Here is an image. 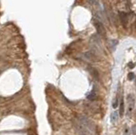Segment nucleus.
Masks as SVG:
<instances>
[{
  "label": "nucleus",
  "instance_id": "nucleus-7",
  "mask_svg": "<svg viewBox=\"0 0 136 135\" xmlns=\"http://www.w3.org/2000/svg\"><path fill=\"white\" fill-rule=\"evenodd\" d=\"M117 106H118V99H117V97H116L112 101V107L116 109V108H117Z\"/></svg>",
  "mask_w": 136,
  "mask_h": 135
},
{
  "label": "nucleus",
  "instance_id": "nucleus-10",
  "mask_svg": "<svg viewBox=\"0 0 136 135\" xmlns=\"http://www.w3.org/2000/svg\"><path fill=\"white\" fill-rule=\"evenodd\" d=\"M128 128H125V131H124V135H128Z\"/></svg>",
  "mask_w": 136,
  "mask_h": 135
},
{
  "label": "nucleus",
  "instance_id": "nucleus-6",
  "mask_svg": "<svg viewBox=\"0 0 136 135\" xmlns=\"http://www.w3.org/2000/svg\"><path fill=\"white\" fill-rule=\"evenodd\" d=\"M124 114V105H123V102H121L120 103V108H119V115L120 116H122Z\"/></svg>",
  "mask_w": 136,
  "mask_h": 135
},
{
  "label": "nucleus",
  "instance_id": "nucleus-3",
  "mask_svg": "<svg viewBox=\"0 0 136 135\" xmlns=\"http://www.w3.org/2000/svg\"><path fill=\"white\" fill-rule=\"evenodd\" d=\"M96 29H97V31L99 32V34H105L106 33V31L105 29H104L103 26H102V24H101L99 21H97V23H96Z\"/></svg>",
  "mask_w": 136,
  "mask_h": 135
},
{
  "label": "nucleus",
  "instance_id": "nucleus-8",
  "mask_svg": "<svg viewBox=\"0 0 136 135\" xmlns=\"http://www.w3.org/2000/svg\"><path fill=\"white\" fill-rule=\"evenodd\" d=\"M94 97H95V91H94V89L92 90V92L89 94V95L88 96V99H94Z\"/></svg>",
  "mask_w": 136,
  "mask_h": 135
},
{
  "label": "nucleus",
  "instance_id": "nucleus-9",
  "mask_svg": "<svg viewBox=\"0 0 136 135\" xmlns=\"http://www.w3.org/2000/svg\"><path fill=\"white\" fill-rule=\"evenodd\" d=\"M134 77H135V76H134V73H133V72L128 73V79L129 81H132V80H134Z\"/></svg>",
  "mask_w": 136,
  "mask_h": 135
},
{
  "label": "nucleus",
  "instance_id": "nucleus-4",
  "mask_svg": "<svg viewBox=\"0 0 136 135\" xmlns=\"http://www.w3.org/2000/svg\"><path fill=\"white\" fill-rule=\"evenodd\" d=\"M119 17H120V20L122 21V25H126L127 24V21H128V16L127 14L124 12H120L119 13Z\"/></svg>",
  "mask_w": 136,
  "mask_h": 135
},
{
  "label": "nucleus",
  "instance_id": "nucleus-2",
  "mask_svg": "<svg viewBox=\"0 0 136 135\" xmlns=\"http://www.w3.org/2000/svg\"><path fill=\"white\" fill-rule=\"evenodd\" d=\"M127 99H128V114L129 115L133 111V110H134L135 101H134V98L132 94H128Z\"/></svg>",
  "mask_w": 136,
  "mask_h": 135
},
{
  "label": "nucleus",
  "instance_id": "nucleus-5",
  "mask_svg": "<svg viewBox=\"0 0 136 135\" xmlns=\"http://www.w3.org/2000/svg\"><path fill=\"white\" fill-rule=\"evenodd\" d=\"M117 119H118V113L117 111L112 112L110 116V121H112V123H115L117 121Z\"/></svg>",
  "mask_w": 136,
  "mask_h": 135
},
{
  "label": "nucleus",
  "instance_id": "nucleus-1",
  "mask_svg": "<svg viewBox=\"0 0 136 135\" xmlns=\"http://www.w3.org/2000/svg\"><path fill=\"white\" fill-rule=\"evenodd\" d=\"M78 129L84 135H90L94 133V127L85 117H81L78 120Z\"/></svg>",
  "mask_w": 136,
  "mask_h": 135
}]
</instances>
